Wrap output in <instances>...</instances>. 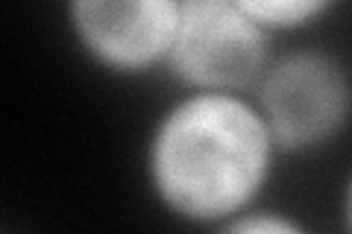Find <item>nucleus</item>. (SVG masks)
I'll return each mask as SVG.
<instances>
[{
	"instance_id": "obj_1",
	"label": "nucleus",
	"mask_w": 352,
	"mask_h": 234,
	"mask_svg": "<svg viewBox=\"0 0 352 234\" xmlns=\"http://www.w3.org/2000/svg\"><path fill=\"white\" fill-rule=\"evenodd\" d=\"M279 155L252 94L182 91L150 124L141 167L164 214L214 231L261 205Z\"/></svg>"
},
{
	"instance_id": "obj_2",
	"label": "nucleus",
	"mask_w": 352,
	"mask_h": 234,
	"mask_svg": "<svg viewBox=\"0 0 352 234\" xmlns=\"http://www.w3.org/2000/svg\"><path fill=\"white\" fill-rule=\"evenodd\" d=\"M252 100L282 155H311L352 126V68L329 47H288L276 53Z\"/></svg>"
},
{
	"instance_id": "obj_3",
	"label": "nucleus",
	"mask_w": 352,
	"mask_h": 234,
	"mask_svg": "<svg viewBox=\"0 0 352 234\" xmlns=\"http://www.w3.org/2000/svg\"><path fill=\"white\" fill-rule=\"evenodd\" d=\"M273 56L241 0H182L168 73L185 91L252 94Z\"/></svg>"
},
{
	"instance_id": "obj_4",
	"label": "nucleus",
	"mask_w": 352,
	"mask_h": 234,
	"mask_svg": "<svg viewBox=\"0 0 352 234\" xmlns=\"http://www.w3.org/2000/svg\"><path fill=\"white\" fill-rule=\"evenodd\" d=\"M182 0H74L68 32L88 62L120 80L168 71Z\"/></svg>"
},
{
	"instance_id": "obj_5",
	"label": "nucleus",
	"mask_w": 352,
	"mask_h": 234,
	"mask_svg": "<svg viewBox=\"0 0 352 234\" xmlns=\"http://www.w3.org/2000/svg\"><path fill=\"white\" fill-rule=\"evenodd\" d=\"M241 3L270 38L311 30L335 9L329 0H241Z\"/></svg>"
},
{
	"instance_id": "obj_6",
	"label": "nucleus",
	"mask_w": 352,
	"mask_h": 234,
	"mask_svg": "<svg viewBox=\"0 0 352 234\" xmlns=\"http://www.w3.org/2000/svg\"><path fill=\"white\" fill-rule=\"evenodd\" d=\"M212 234H314V229L291 211L258 205L235 217L232 222H226V226L214 229Z\"/></svg>"
},
{
	"instance_id": "obj_7",
	"label": "nucleus",
	"mask_w": 352,
	"mask_h": 234,
	"mask_svg": "<svg viewBox=\"0 0 352 234\" xmlns=\"http://www.w3.org/2000/svg\"><path fill=\"white\" fill-rule=\"evenodd\" d=\"M338 226H340V234H352V170L346 173L344 185H340V196H338Z\"/></svg>"
}]
</instances>
